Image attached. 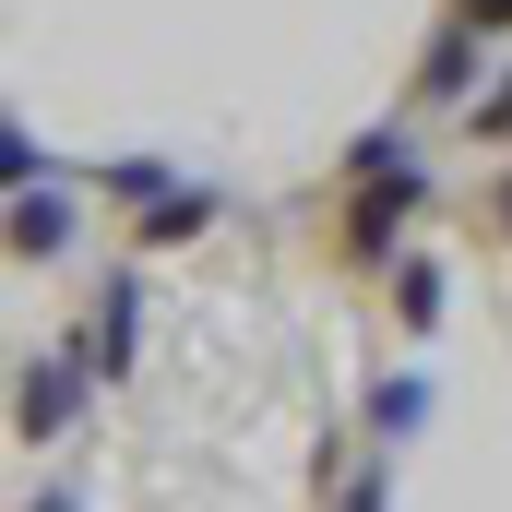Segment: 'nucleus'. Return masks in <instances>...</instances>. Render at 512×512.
<instances>
[{"label": "nucleus", "instance_id": "5", "mask_svg": "<svg viewBox=\"0 0 512 512\" xmlns=\"http://www.w3.org/2000/svg\"><path fill=\"white\" fill-rule=\"evenodd\" d=\"M393 310H405V334H429L441 322V262H405L393 274Z\"/></svg>", "mask_w": 512, "mask_h": 512}, {"label": "nucleus", "instance_id": "8", "mask_svg": "<svg viewBox=\"0 0 512 512\" xmlns=\"http://www.w3.org/2000/svg\"><path fill=\"white\" fill-rule=\"evenodd\" d=\"M24 512H72V489H36V501H24Z\"/></svg>", "mask_w": 512, "mask_h": 512}, {"label": "nucleus", "instance_id": "2", "mask_svg": "<svg viewBox=\"0 0 512 512\" xmlns=\"http://www.w3.org/2000/svg\"><path fill=\"white\" fill-rule=\"evenodd\" d=\"M72 405H84L72 370H24V417H12V429H24V441H60V429H72Z\"/></svg>", "mask_w": 512, "mask_h": 512}, {"label": "nucleus", "instance_id": "4", "mask_svg": "<svg viewBox=\"0 0 512 512\" xmlns=\"http://www.w3.org/2000/svg\"><path fill=\"white\" fill-rule=\"evenodd\" d=\"M12 251H24V262L72 251V203H60V191H48V203H24V215H12Z\"/></svg>", "mask_w": 512, "mask_h": 512}, {"label": "nucleus", "instance_id": "6", "mask_svg": "<svg viewBox=\"0 0 512 512\" xmlns=\"http://www.w3.org/2000/svg\"><path fill=\"white\" fill-rule=\"evenodd\" d=\"M346 512H393V477H382V465H358V477H346Z\"/></svg>", "mask_w": 512, "mask_h": 512}, {"label": "nucleus", "instance_id": "7", "mask_svg": "<svg viewBox=\"0 0 512 512\" xmlns=\"http://www.w3.org/2000/svg\"><path fill=\"white\" fill-rule=\"evenodd\" d=\"M477 143H512V72H501V96L477 108Z\"/></svg>", "mask_w": 512, "mask_h": 512}, {"label": "nucleus", "instance_id": "1", "mask_svg": "<svg viewBox=\"0 0 512 512\" xmlns=\"http://www.w3.org/2000/svg\"><path fill=\"white\" fill-rule=\"evenodd\" d=\"M417 429H429V382H417V370H393V382L370 393V441H382V453H405Z\"/></svg>", "mask_w": 512, "mask_h": 512}, {"label": "nucleus", "instance_id": "3", "mask_svg": "<svg viewBox=\"0 0 512 512\" xmlns=\"http://www.w3.org/2000/svg\"><path fill=\"white\" fill-rule=\"evenodd\" d=\"M417 84H429V96H465V84H477V24H441L429 60H417Z\"/></svg>", "mask_w": 512, "mask_h": 512}, {"label": "nucleus", "instance_id": "9", "mask_svg": "<svg viewBox=\"0 0 512 512\" xmlns=\"http://www.w3.org/2000/svg\"><path fill=\"white\" fill-rule=\"evenodd\" d=\"M489 227H501V239H512V179H501V203H489Z\"/></svg>", "mask_w": 512, "mask_h": 512}]
</instances>
